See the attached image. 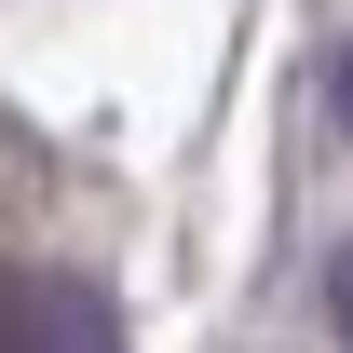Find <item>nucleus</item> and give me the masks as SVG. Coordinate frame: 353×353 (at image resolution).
Masks as SVG:
<instances>
[{
  "instance_id": "nucleus-2",
  "label": "nucleus",
  "mask_w": 353,
  "mask_h": 353,
  "mask_svg": "<svg viewBox=\"0 0 353 353\" xmlns=\"http://www.w3.org/2000/svg\"><path fill=\"white\" fill-rule=\"evenodd\" d=\"M326 326H340V353H353V245L326 259Z\"/></svg>"
},
{
  "instance_id": "nucleus-3",
  "label": "nucleus",
  "mask_w": 353,
  "mask_h": 353,
  "mask_svg": "<svg viewBox=\"0 0 353 353\" xmlns=\"http://www.w3.org/2000/svg\"><path fill=\"white\" fill-rule=\"evenodd\" d=\"M326 109H340V123H353V41L326 54Z\"/></svg>"
},
{
  "instance_id": "nucleus-1",
  "label": "nucleus",
  "mask_w": 353,
  "mask_h": 353,
  "mask_svg": "<svg viewBox=\"0 0 353 353\" xmlns=\"http://www.w3.org/2000/svg\"><path fill=\"white\" fill-rule=\"evenodd\" d=\"M0 353H123V312L82 272H28L0 259Z\"/></svg>"
}]
</instances>
